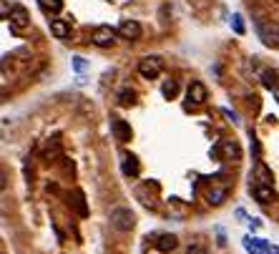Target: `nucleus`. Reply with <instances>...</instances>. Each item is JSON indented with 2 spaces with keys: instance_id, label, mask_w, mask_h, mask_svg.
Returning <instances> with one entry per match:
<instances>
[{
  "instance_id": "obj_1",
  "label": "nucleus",
  "mask_w": 279,
  "mask_h": 254,
  "mask_svg": "<svg viewBox=\"0 0 279 254\" xmlns=\"http://www.w3.org/2000/svg\"><path fill=\"white\" fill-rule=\"evenodd\" d=\"M257 33H259V40L269 48H279V23L274 20H262L257 23Z\"/></svg>"
},
{
  "instance_id": "obj_2",
  "label": "nucleus",
  "mask_w": 279,
  "mask_h": 254,
  "mask_svg": "<svg viewBox=\"0 0 279 254\" xmlns=\"http://www.w3.org/2000/svg\"><path fill=\"white\" fill-rule=\"evenodd\" d=\"M111 224L118 229V232H131L134 224H136V217H134V211L131 209H124V206H118L111 211Z\"/></svg>"
},
{
  "instance_id": "obj_3",
  "label": "nucleus",
  "mask_w": 279,
  "mask_h": 254,
  "mask_svg": "<svg viewBox=\"0 0 279 254\" xmlns=\"http://www.w3.org/2000/svg\"><path fill=\"white\" fill-rule=\"evenodd\" d=\"M139 73L146 78V81H153L158 73H161V58H156V56H148L139 63Z\"/></svg>"
},
{
  "instance_id": "obj_4",
  "label": "nucleus",
  "mask_w": 279,
  "mask_h": 254,
  "mask_svg": "<svg viewBox=\"0 0 279 254\" xmlns=\"http://www.w3.org/2000/svg\"><path fill=\"white\" fill-rule=\"evenodd\" d=\"M28 23H30V13H28L23 5H13V13H10V30H13V33H20Z\"/></svg>"
},
{
  "instance_id": "obj_5",
  "label": "nucleus",
  "mask_w": 279,
  "mask_h": 254,
  "mask_svg": "<svg viewBox=\"0 0 279 254\" xmlns=\"http://www.w3.org/2000/svg\"><path fill=\"white\" fill-rule=\"evenodd\" d=\"M113 38H116V30H113L111 25H98V28L93 30V43H96L98 48L113 46Z\"/></svg>"
},
{
  "instance_id": "obj_6",
  "label": "nucleus",
  "mask_w": 279,
  "mask_h": 254,
  "mask_svg": "<svg viewBox=\"0 0 279 254\" xmlns=\"http://www.w3.org/2000/svg\"><path fill=\"white\" fill-rule=\"evenodd\" d=\"M111 131H113L116 141H121V144L131 141V136H134L131 126H129V123H126L124 118H111Z\"/></svg>"
},
{
  "instance_id": "obj_7",
  "label": "nucleus",
  "mask_w": 279,
  "mask_h": 254,
  "mask_svg": "<svg viewBox=\"0 0 279 254\" xmlns=\"http://www.w3.org/2000/svg\"><path fill=\"white\" fill-rule=\"evenodd\" d=\"M189 101L194 103V106H202V103H207V86L204 83H199V81H194L191 86H189Z\"/></svg>"
},
{
  "instance_id": "obj_8",
  "label": "nucleus",
  "mask_w": 279,
  "mask_h": 254,
  "mask_svg": "<svg viewBox=\"0 0 279 254\" xmlns=\"http://www.w3.org/2000/svg\"><path fill=\"white\" fill-rule=\"evenodd\" d=\"M118 35L126 40H136V38H141V25L136 20H124L121 28H118Z\"/></svg>"
},
{
  "instance_id": "obj_9",
  "label": "nucleus",
  "mask_w": 279,
  "mask_h": 254,
  "mask_svg": "<svg viewBox=\"0 0 279 254\" xmlns=\"http://www.w3.org/2000/svg\"><path fill=\"white\" fill-rule=\"evenodd\" d=\"M51 33L56 35V38H68L70 35V23L68 20H63V18H56V20H51Z\"/></svg>"
},
{
  "instance_id": "obj_10",
  "label": "nucleus",
  "mask_w": 279,
  "mask_h": 254,
  "mask_svg": "<svg viewBox=\"0 0 279 254\" xmlns=\"http://www.w3.org/2000/svg\"><path fill=\"white\" fill-rule=\"evenodd\" d=\"M267 242L264 239H257V237H247L244 239V249L249 252V254H267Z\"/></svg>"
},
{
  "instance_id": "obj_11",
  "label": "nucleus",
  "mask_w": 279,
  "mask_h": 254,
  "mask_svg": "<svg viewBox=\"0 0 279 254\" xmlns=\"http://www.w3.org/2000/svg\"><path fill=\"white\" fill-rule=\"evenodd\" d=\"M226 194H229V189H226V186H211V189L207 191V201H209V204H214V206H219V204L226 199Z\"/></svg>"
},
{
  "instance_id": "obj_12",
  "label": "nucleus",
  "mask_w": 279,
  "mask_h": 254,
  "mask_svg": "<svg viewBox=\"0 0 279 254\" xmlns=\"http://www.w3.org/2000/svg\"><path fill=\"white\" fill-rule=\"evenodd\" d=\"M176 244H179V239L174 234H161V237H158V242H156V249L158 252H174Z\"/></svg>"
},
{
  "instance_id": "obj_13",
  "label": "nucleus",
  "mask_w": 279,
  "mask_h": 254,
  "mask_svg": "<svg viewBox=\"0 0 279 254\" xmlns=\"http://www.w3.org/2000/svg\"><path fill=\"white\" fill-rule=\"evenodd\" d=\"M124 174L126 176H139V159L134 156V154H129V156H124Z\"/></svg>"
},
{
  "instance_id": "obj_14",
  "label": "nucleus",
  "mask_w": 279,
  "mask_h": 254,
  "mask_svg": "<svg viewBox=\"0 0 279 254\" xmlns=\"http://www.w3.org/2000/svg\"><path fill=\"white\" fill-rule=\"evenodd\" d=\"M254 179H257V184H269L272 186V174L262 161H257V166H254Z\"/></svg>"
},
{
  "instance_id": "obj_15",
  "label": "nucleus",
  "mask_w": 279,
  "mask_h": 254,
  "mask_svg": "<svg viewBox=\"0 0 279 254\" xmlns=\"http://www.w3.org/2000/svg\"><path fill=\"white\" fill-rule=\"evenodd\" d=\"M254 196H257V201L269 204V201H272V196H274V191H272V186H269V184H257V186H254Z\"/></svg>"
},
{
  "instance_id": "obj_16",
  "label": "nucleus",
  "mask_w": 279,
  "mask_h": 254,
  "mask_svg": "<svg viewBox=\"0 0 279 254\" xmlns=\"http://www.w3.org/2000/svg\"><path fill=\"white\" fill-rule=\"evenodd\" d=\"M38 5H41L48 15H56V13H61V8H63V0H38Z\"/></svg>"
},
{
  "instance_id": "obj_17",
  "label": "nucleus",
  "mask_w": 279,
  "mask_h": 254,
  "mask_svg": "<svg viewBox=\"0 0 279 254\" xmlns=\"http://www.w3.org/2000/svg\"><path fill=\"white\" fill-rule=\"evenodd\" d=\"M231 28H234V33H236V35H244V18L239 15V13H234V15H231Z\"/></svg>"
},
{
  "instance_id": "obj_18",
  "label": "nucleus",
  "mask_w": 279,
  "mask_h": 254,
  "mask_svg": "<svg viewBox=\"0 0 279 254\" xmlns=\"http://www.w3.org/2000/svg\"><path fill=\"white\" fill-rule=\"evenodd\" d=\"M176 91H179V86H176L174 81H166V83H164V88H161V93H164L166 98H174V96H176Z\"/></svg>"
},
{
  "instance_id": "obj_19",
  "label": "nucleus",
  "mask_w": 279,
  "mask_h": 254,
  "mask_svg": "<svg viewBox=\"0 0 279 254\" xmlns=\"http://www.w3.org/2000/svg\"><path fill=\"white\" fill-rule=\"evenodd\" d=\"M134 101V91L131 88H124L121 93H118V103H124V106H129Z\"/></svg>"
},
{
  "instance_id": "obj_20",
  "label": "nucleus",
  "mask_w": 279,
  "mask_h": 254,
  "mask_svg": "<svg viewBox=\"0 0 279 254\" xmlns=\"http://www.w3.org/2000/svg\"><path fill=\"white\" fill-rule=\"evenodd\" d=\"M73 68H75L78 73H83V71L88 68V63H86V58H81V56H73Z\"/></svg>"
},
{
  "instance_id": "obj_21",
  "label": "nucleus",
  "mask_w": 279,
  "mask_h": 254,
  "mask_svg": "<svg viewBox=\"0 0 279 254\" xmlns=\"http://www.w3.org/2000/svg\"><path fill=\"white\" fill-rule=\"evenodd\" d=\"M262 81H264V86H267V88H277V83H274V73L262 71Z\"/></svg>"
},
{
  "instance_id": "obj_22",
  "label": "nucleus",
  "mask_w": 279,
  "mask_h": 254,
  "mask_svg": "<svg viewBox=\"0 0 279 254\" xmlns=\"http://www.w3.org/2000/svg\"><path fill=\"white\" fill-rule=\"evenodd\" d=\"M186 254H207V247L204 244H194V247H189Z\"/></svg>"
},
{
  "instance_id": "obj_23",
  "label": "nucleus",
  "mask_w": 279,
  "mask_h": 254,
  "mask_svg": "<svg viewBox=\"0 0 279 254\" xmlns=\"http://www.w3.org/2000/svg\"><path fill=\"white\" fill-rule=\"evenodd\" d=\"M224 151H226V154H229V156H234V159H236V156H239V149H236V146H234V144H224Z\"/></svg>"
},
{
  "instance_id": "obj_24",
  "label": "nucleus",
  "mask_w": 279,
  "mask_h": 254,
  "mask_svg": "<svg viewBox=\"0 0 279 254\" xmlns=\"http://www.w3.org/2000/svg\"><path fill=\"white\" fill-rule=\"evenodd\" d=\"M0 13H3V18H8V13H13V8L8 5V0H3V3H0Z\"/></svg>"
},
{
  "instance_id": "obj_25",
  "label": "nucleus",
  "mask_w": 279,
  "mask_h": 254,
  "mask_svg": "<svg viewBox=\"0 0 279 254\" xmlns=\"http://www.w3.org/2000/svg\"><path fill=\"white\" fill-rule=\"evenodd\" d=\"M267 254H279V247H267Z\"/></svg>"
},
{
  "instance_id": "obj_26",
  "label": "nucleus",
  "mask_w": 279,
  "mask_h": 254,
  "mask_svg": "<svg viewBox=\"0 0 279 254\" xmlns=\"http://www.w3.org/2000/svg\"><path fill=\"white\" fill-rule=\"evenodd\" d=\"M274 96H277V101H279V86H277V88H274Z\"/></svg>"
}]
</instances>
